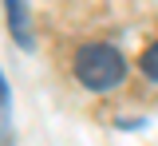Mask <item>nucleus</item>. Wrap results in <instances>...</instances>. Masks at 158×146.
I'll list each match as a JSON object with an SVG mask.
<instances>
[{"label": "nucleus", "mask_w": 158, "mask_h": 146, "mask_svg": "<svg viewBox=\"0 0 158 146\" xmlns=\"http://www.w3.org/2000/svg\"><path fill=\"white\" fill-rule=\"evenodd\" d=\"M127 75V59L118 55L111 43H87L75 55V79L91 91H111L123 83Z\"/></svg>", "instance_id": "obj_1"}, {"label": "nucleus", "mask_w": 158, "mask_h": 146, "mask_svg": "<svg viewBox=\"0 0 158 146\" xmlns=\"http://www.w3.org/2000/svg\"><path fill=\"white\" fill-rule=\"evenodd\" d=\"M8 28L20 47H32V24H28V4L24 0H8Z\"/></svg>", "instance_id": "obj_2"}, {"label": "nucleus", "mask_w": 158, "mask_h": 146, "mask_svg": "<svg viewBox=\"0 0 158 146\" xmlns=\"http://www.w3.org/2000/svg\"><path fill=\"white\" fill-rule=\"evenodd\" d=\"M138 67H142V75H150V79H158V43H150V47L142 51V59H138Z\"/></svg>", "instance_id": "obj_3"}, {"label": "nucleus", "mask_w": 158, "mask_h": 146, "mask_svg": "<svg viewBox=\"0 0 158 146\" xmlns=\"http://www.w3.org/2000/svg\"><path fill=\"white\" fill-rule=\"evenodd\" d=\"M8 123V87H4V75H0V130Z\"/></svg>", "instance_id": "obj_4"}]
</instances>
